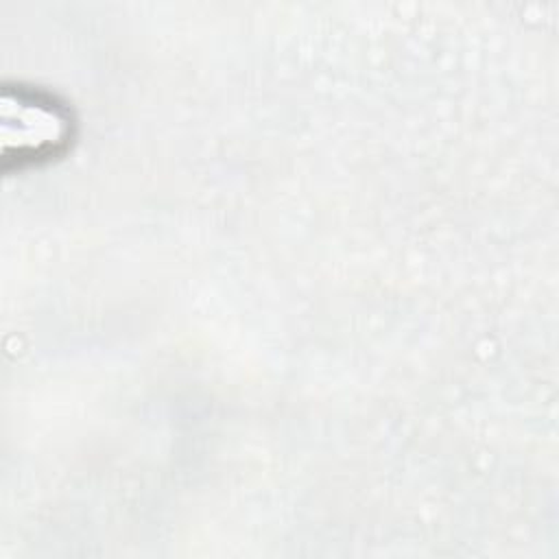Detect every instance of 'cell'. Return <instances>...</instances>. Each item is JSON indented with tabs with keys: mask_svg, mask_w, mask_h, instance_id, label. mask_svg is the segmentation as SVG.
Listing matches in <instances>:
<instances>
[{
	"mask_svg": "<svg viewBox=\"0 0 559 559\" xmlns=\"http://www.w3.org/2000/svg\"><path fill=\"white\" fill-rule=\"evenodd\" d=\"M72 114L57 96L17 85L2 92V159L33 164L61 153L72 138Z\"/></svg>",
	"mask_w": 559,
	"mask_h": 559,
	"instance_id": "cell-1",
	"label": "cell"
}]
</instances>
